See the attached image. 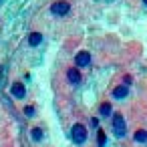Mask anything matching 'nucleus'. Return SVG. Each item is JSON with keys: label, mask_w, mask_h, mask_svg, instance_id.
<instances>
[{"label": "nucleus", "mask_w": 147, "mask_h": 147, "mask_svg": "<svg viewBox=\"0 0 147 147\" xmlns=\"http://www.w3.org/2000/svg\"><path fill=\"white\" fill-rule=\"evenodd\" d=\"M113 133H115V137H125V133H127V125H125V117L121 115V113H117L115 117H113Z\"/></svg>", "instance_id": "obj_1"}, {"label": "nucleus", "mask_w": 147, "mask_h": 147, "mask_svg": "<svg viewBox=\"0 0 147 147\" xmlns=\"http://www.w3.org/2000/svg\"><path fill=\"white\" fill-rule=\"evenodd\" d=\"M71 133H73V141L75 143H85L87 141V129L81 125V123H77V125H73V129H71Z\"/></svg>", "instance_id": "obj_2"}, {"label": "nucleus", "mask_w": 147, "mask_h": 147, "mask_svg": "<svg viewBox=\"0 0 147 147\" xmlns=\"http://www.w3.org/2000/svg\"><path fill=\"white\" fill-rule=\"evenodd\" d=\"M69 8H71V4H69V2H65V0H59V2H55V4L51 6V12L59 16V14H67V12H69Z\"/></svg>", "instance_id": "obj_3"}, {"label": "nucleus", "mask_w": 147, "mask_h": 147, "mask_svg": "<svg viewBox=\"0 0 147 147\" xmlns=\"http://www.w3.org/2000/svg\"><path fill=\"white\" fill-rule=\"evenodd\" d=\"M75 63H77V67H87V65L91 63V53H87V51H81V53H77V57H75Z\"/></svg>", "instance_id": "obj_4"}, {"label": "nucleus", "mask_w": 147, "mask_h": 147, "mask_svg": "<svg viewBox=\"0 0 147 147\" xmlns=\"http://www.w3.org/2000/svg\"><path fill=\"white\" fill-rule=\"evenodd\" d=\"M10 93H12L16 99H24L26 89H24V85H22V83H14V85H12V89H10Z\"/></svg>", "instance_id": "obj_5"}, {"label": "nucleus", "mask_w": 147, "mask_h": 147, "mask_svg": "<svg viewBox=\"0 0 147 147\" xmlns=\"http://www.w3.org/2000/svg\"><path fill=\"white\" fill-rule=\"evenodd\" d=\"M127 93H129L127 85H119V87L113 91V97H115V99H125V97H127Z\"/></svg>", "instance_id": "obj_6"}, {"label": "nucleus", "mask_w": 147, "mask_h": 147, "mask_svg": "<svg viewBox=\"0 0 147 147\" xmlns=\"http://www.w3.org/2000/svg\"><path fill=\"white\" fill-rule=\"evenodd\" d=\"M40 42H42V34H40V32H32V34L28 36V45H30V47H38Z\"/></svg>", "instance_id": "obj_7"}, {"label": "nucleus", "mask_w": 147, "mask_h": 147, "mask_svg": "<svg viewBox=\"0 0 147 147\" xmlns=\"http://www.w3.org/2000/svg\"><path fill=\"white\" fill-rule=\"evenodd\" d=\"M67 77H69V81H71L73 85H77V83L81 81V75H79L77 69H69V75H67Z\"/></svg>", "instance_id": "obj_8"}, {"label": "nucleus", "mask_w": 147, "mask_h": 147, "mask_svg": "<svg viewBox=\"0 0 147 147\" xmlns=\"http://www.w3.org/2000/svg\"><path fill=\"white\" fill-rule=\"evenodd\" d=\"M135 141L137 143H147V131H143V129L135 131Z\"/></svg>", "instance_id": "obj_9"}, {"label": "nucleus", "mask_w": 147, "mask_h": 147, "mask_svg": "<svg viewBox=\"0 0 147 147\" xmlns=\"http://www.w3.org/2000/svg\"><path fill=\"white\" fill-rule=\"evenodd\" d=\"M99 111H101V117H109V115H111V111H113V109H111V103H103Z\"/></svg>", "instance_id": "obj_10"}, {"label": "nucleus", "mask_w": 147, "mask_h": 147, "mask_svg": "<svg viewBox=\"0 0 147 147\" xmlns=\"http://www.w3.org/2000/svg\"><path fill=\"white\" fill-rule=\"evenodd\" d=\"M30 133H32V139H34V141H40V139H42V129L34 127V129H32Z\"/></svg>", "instance_id": "obj_11"}, {"label": "nucleus", "mask_w": 147, "mask_h": 147, "mask_svg": "<svg viewBox=\"0 0 147 147\" xmlns=\"http://www.w3.org/2000/svg\"><path fill=\"white\" fill-rule=\"evenodd\" d=\"M105 141H107V135L103 131H99V147H105Z\"/></svg>", "instance_id": "obj_12"}, {"label": "nucleus", "mask_w": 147, "mask_h": 147, "mask_svg": "<svg viewBox=\"0 0 147 147\" xmlns=\"http://www.w3.org/2000/svg\"><path fill=\"white\" fill-rule=\"evenodd\" d=\"M24 113L26 115H34V107H24Z\"/></svg>", "instance_id": "obj_13"}, {"label": "nucleus", "mask_w": 147, "mask_h": 147, "mask_svg": "<svg viewBox=\"0 0 147 147\" xmlns=\"http://www.w3.org/2000/svg\"><path fill=\"white\" fill-rule=\"evenodd\" d=\"M143 4H145V6H147V0H143Z\"/></svg>", "instance_id": "obj_14"}]
</instances>
